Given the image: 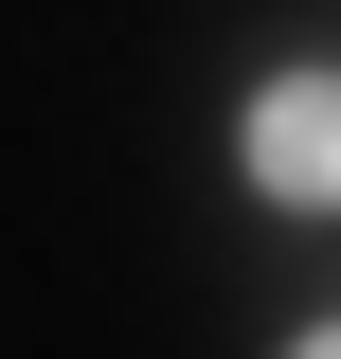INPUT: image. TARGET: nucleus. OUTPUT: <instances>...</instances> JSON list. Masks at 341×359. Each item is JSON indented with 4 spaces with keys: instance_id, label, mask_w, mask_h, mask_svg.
Wrapping results in <instances>:
<instances>
[{
    "instance_id": "obj_1",
    "label": "nucleus",
    "mask_w": 341,
    "mask_h": 359,
    "mask_svg": "<svg viewBox=\"0 0 341 359\" xmlns=\"http://www.w3.org/2000/svg\"><path fill=\"white\" fill-rule=\"evenodd\" d=\"M252 180L288 216H341V72H269L252 90Z\"/></svg>"
},
{
    "instance_id": "obj_2",
    "label": "nucleus",
    "mask_w": 341,
    "mask_h": 359,
    "mask_svg": "<svg viewBox=\"0 0 341 359\" xmlns=\"http://www.w3.org/2000/svg\"><path fill=\"white\" fill-rule=\"evenodd\" d=\"M305 359H341V323H323V341H305Z\"/></svg>"
}]
</instances>
